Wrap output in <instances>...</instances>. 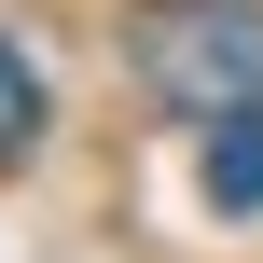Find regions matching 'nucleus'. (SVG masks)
I'll return each mask as SVG.
<instances>
[{
	"label": "nucleus",
	"instance_id": "obj_1",
	"mask_svg": "<svg viewBox=\"0 0 263 263\" xmlns=\"http://www.w3.org/2000/svg\"><path fill=\"white\" fill-rule=\"evenodd\" d=\"M139 55H153V97H180V111H222V97H250V83H263V14H236V0H194V14L139 28Z\"/></svg>",
	"mask_w": 263,
	"mask_h": 263
},
{
	"label": "nucleus",
	"instance_id": "obj_2",
	"mask_svg": "<svg viewBox=\"0 0 263 263\" xmlns=\"http://www.w3.org/2000/svg\"><path fill=\"white\" fill-rule=\"evenodd\" d=\"M208 208H236V222L263 208V83L208 111Z\"/></svg>",
	"mask_w": 263,
	"mask_h": 263
},
{
	"label": "nucleus",
	"instance_id": "obj_3",
	"mask_svg": "<svg viewBox=\"0 0 263 263\" xmlns=\"http://www.w3.org/2000/svg\"><path fill=\"white\" fill-rule=\"evenodd\" d=\"M28 139H42V69H28V55L0 42V166H14Z\"/></svg>",
	"mask_w": 263,
	"mask_h": 263
}]
</instances>
